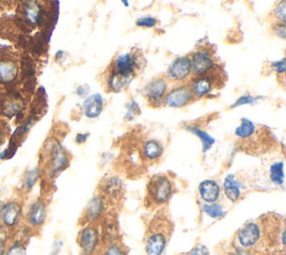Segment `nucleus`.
Returning <instances> with one entry per match:
<instances>
[{
  "instance_id": "obj_36",
  "label": "nucleus",
  "mask_w": 286,
  "mask_h": 255,
  "mask_svg": "<svg viewBox=\"0 0 286 255\" xmlns=\"http://www.w3.org/2000/svg\"><path fill=\"white\" fill-rule=\"evenodd\" d=\"M6 255H26L25 247L22 244H15V245L10 247Z\"/></svg>"
},
{
  "instance_id": "obj_35",
  "label": "nucleus",
  "mask_w": 286,
  "mask_h": 255,
  "mask_svg": "<svg viewBox=\"0 0 286 255\" xmlns=\"http://www.w3.org/2000/svg\"><path fill=\"white\" fill-rule=\"evenodd\" d=\"M37 178H38V169H34V170H31V172H29V173H28L27 176H26V179H25V184H26V186H27L28 188L33 187L34 184L36 183Z\"/></svg>"
},
{
  "instance_id": "obj_28",
  "label": "nucleus",
  "mask_w": 286,
  "mask_h": 255,
  "mask_svg": "<svg viewBox=\"0 0 286 255\" xmlns=\"http://www.w3.org/2000/svg\"><path fill=\"white\" fill-rule=\"evenodd\" d=\"M259 99H261V97H254V95H252L250 93L244 94V95H242V97H240L236 100V102L232 104L230 108L236 109V108H240V106H243V105L256 104L259 101Z\"/></svg>"
},
{
  "instance_id": "obj_40",
  "label": "nucleus",
  "mask_w": 286,
  "mask_h": 255,
  "mask_svg": "<svg viewBox=\"0 0 286 255\" xmlns=\"http://www.w3.org/2000/svg\"><path fill=\"white\" fill-rule=\"evenodd\" d=\"M234 255H251V253L248 252V251H246V249L243 247V248H237Z\"/></svg>"
},
{
  "instance_id": "obj_25",
  "label": "nucleus",
  "mask_w": 286,
  "mask_h": 255,
  "mask_svg": "<svg viewBox=\"0 0 286 255\" xmlns=\"http://www.w3.org/2000/svg\"><path fill=\"white\" fill-rule=\"evenodd\" d=\"M269 177L275 185L282 186L284 183V162L277 161L269 168Z\"/></svg>"
},
{
  "instance_id": "obj_10",
  "label": "nucleus",
  "mask_w": 286,
  "mask_h": 255,
  "mask_svg": "<svg viewBox=\"0 0 286 255\" xmlns=\"http://www.w3.org/2000/svg\"><path fill=\"white\" fill-rule=\"evenodd\" d=\"M238 241L244 248L254 247L261 242L262 231L257 223H247L242 230L238 232Z\"/></svg>"
},
{
  "instance_id": "obj_16",
  "label": "nucleus",
  "mask_w": 286,
  "mask_h": 255,
  "mask_svg": "<svg viewBox=\"0 0 286 255\" xmlns=\"http://www.w3.org/2000/svg\"><path fill=\"white\" fill-rule=\"evenodd\" d=\"M142 153L147 160H157L160 158L163 153V146L161 145L160 141L151 139L145 142L142 148Z\"/></svg>"
},
{
  "instance_id": "obj_27",
  "label": "nucleus",
  "mask_w": 286,
  "mask_h": 255,
  "mask_svg": "<svg viewBox=\"0 0 286 255\" xmlns=\"http://www.w3.org/2000/svg\"><path fill=\"white\" fill-rule=\"evenodd\" d=\"M25 14H26V18L28 19L29 23L31 24L38 23L39 17H40V10L36 4L30 3L25 10Z\"/></svg>"
},
{
  "instance_id": "obj_30",
  "label": "nucleus",
  "mask_w": 286,
  "mask_h": 255,
  "mask_svg": "<svg viewBox=\"0 0 286 255\" xmlns=\"http://www.w3.org/2000/svg\"><path fill=\"white\" fill-rule=\"evenodd\" d=\"M158 25V20L152 16H142L135 20V26L140 28H155Z\"/></svg>"
},
{
  "instance_id": "obj_32",
  "label": "nucleus",
  "mask_w": 286,
  "mask_h": 255,
  "mask_svg": "<svg viewBox=\"0 0 286 255\" xmlns=\"http://www.w3.org/2000/svg\"><path fill=\"white\" fill-rule=\"evenodd\" d=\"M286 60L283 57L280 58V60L277 61H273L269 63V67H271V70L276 73L277 75H284L285 72H286V64H285Z\"/></svg>"
},
{
  "instance_id": "obj_21",
  "label": "nucleus",
  "mask_w": 286,
  "mask_h": 255,
  "mask_svg": "<svg viewBox=\"0 0 286 255\" xmlns=\"http://www.w3.org/2000/svg\"><path fill=\"white\" fill-rule=\"evenodd\" d=\"M20 208L19 206L16 203H9L4 207V209L2 210L3 214V221L6 225L12 226L14 225L16 222L18 220Z\"/></svg>"
},
{
  "instance_id": "obj_9",
  "label": "nucleus",
  "mask_w": 286,
  "mask_h": 255,
  "mask_svg": "<svg viewBox=\"0 0 286 255\" xmlns=\"http://www.w3.org/2000/svg\"><path fill=\"white\" fill-rule=\"evenodd\" d=\"M102 195L100 198L102 201H110V203H118L120 198L123 196V187H122L121 180L115 176L105 177L100 185Z\"/></svg>"
},
{
  "instance_id": "obj_31",
  "label": "nucleus",
  "mask_w": 286,
  "mask_h": 255,
  "mask_svg": "<svg viewBox=\"0 0 286 255\" xmlns=\"http://www.w3.org/2000/svg\"><path fill=\"white\" fill-rule=\"evenodd\" d=\"M203 209L205 212H207L210 217H213V219H218V217L224 216V210H222V207L216 203H213L210 205H204Z\"/></svg>"
},
{
  "instance_id": "obj_11",
  "label": "nucleus",
  "mask_w": 286,
  "mask_h": 255,
  "mask_svg": "<svg viewBox=\"0 0 286 255\" xmlns=\"http://www.w3.org/2000/svg\"><path fill=\"white\" fill-rule=\"evenodd\" d=\"M99 243V231L98 228L89 225L79 232L78 244L82 249L83 255H92L94 249L97 248Z\"/></svg>"
},
{
  "instance_id": "obj_29",
  "label": "nucleus",
  "mask_w": 286,
  "mask_h": 255,
  "mask_svg": "<svg viewBox=\"0 0 286 255\" xmlns=\"http://www.w3.org/2000/svg\"><path fill=\"white\" fill-rule=\"evenodd\" d=\"M141 113V109L139 104L136 103V101L131 100L130 102L126 103V113H125V120L132 121L134 120L137 115Z\"/></svg>"
},
{
  "instance_id": "obj_8",
  "label": "nucleus",
  "mask_w": 286,
  "mask_h": 255,
  "mask_svg": "<svg viewBox=\"0 0 286 255\" xmlns=\"http://www.w3.org/2000/svg\"><path fill=\"white\" fill-rule=\"evenodd\" d=\"M192 75V58L189 55L178 56L169 64L166 78L171 82H184Z\"/></svg>"
},
{
  "instance_id": "obj_41",
  "label": "nucleus",
  "mask_w": 286,
  "mask_h": 255,
  "mask_svg": "<svg viewBox=\"0 0 286 255\" xmlns=\"http://www.w3.org/2000/svg\"><path fill=\"white\" fill-rule=\"evenodd\" d=\"M121 3L124 7H126V8L130 7V0H121Z\"/></svg>"
},
{
  "instance_id": "obj_5",
  "label": "nucleus",
  "mask_w": 286,
  "mask_h": 255,
  "mask_svg": "<svg viewBox=\"0 0 286 255\" xmlns=\"http://www.w3.org/2000/svg\"><path fill=\"white\" fill-rule=\"evenodd\" d=\"M221 78L222 77L219 76L216 71L201 76H195L189 85L195 99H203L205 97H208L214 90L220 88L222 84L219 83V79Z\"/></svg>"
},
{
  "instance_id": "obj_2",
  "label": "nucleus",
  "mask_w": 286,
  "mask_h": 255,
  "mask_svg": "<svg viewBox=\"0 0 286 255\" xmlns=\"http://www.w3.org/2000/svg\"><path fill=\"white\" fill-rule=\"evenodd\" d=\"M147 66V60L141 50L132 49L130 52L121 53L115 56L110 64L109 70H112L122 75L134 78L139 72H142Z\"/></svg>"
},
{
  "instance_id": "obj_1",
  "label": "nucleus",
  "mask_w": 286,
  "mask_h": 255,
  "mask_svg": "<svg viewBox=\"0 0 286 255\" xmlns=\"http://www.w3.org/2000/svg\"><path fill=\"white\" fill-rule=\"evenodd\" d=\"M172 222L167 215L160 212L152 220L147 233L146 252L148 255H161L172 233Z\"/></svg>"
},
{
  "instance_id": "obj_43",
  "label": "nucleus",
  "mask_w": 286,
  "mask_h": 255,
  "mask_svg": "<svg viewBox=\"0 0 286 255\" xmlns=\"http://www.w3.org/2000/svg\"><path fill=\"white\" fill-rule=\"evenodd\" d=\"M0 214H2V201H0Z\"/></svg>"
},
{
  "instance_id": "obj_24",
  "label": "nucleus",
  "mask_w": 286,
  "mask_h": 255,
  "mask_svg": "<svg viewBox=\"0 0 286 255\" xmlns=\"http://www.w3.org/2000/svg\"><path fill=\"white\" fill-rule=\"evenodd\" d=\"M45 217H46V208H45V205L43 203H36L33 208H31L30 211V215H29V222L31 224L37 226V225H40L41 223L45 221Z\"/></svg>"
},
{
  "instance_id": "obj_22",
  "label": "nucleus",
  "mask_w": 286,
  "mask_h": 255,
  "mask_svg": "<svg viewBox=\"0 0 286 255\" xmlns=\"http://www.w3.org/2000/svg\"><path fill=\"white\" fill-rule=\"evenodd\" d=\"M17 66L13 62H0V82H12L17 75Z\"/></svg>"
},
{
  "instance_id": "obj_23",
  "label": "nucleus",
  "mask_w": 286,
  "mask_h": 255,
  "mask_svg": "<svg viewBox=\"0 0 286 255\" xmlns=\"http://www.w3.org/2000/svg\"><path fill=\"white\" fill-rule=\"evenodd\" d=\"M118 236V227H116V223L113 222L111 219L107 220L103 225V238L105 243L113 244L116 242V237Z\"/></svg>"
},
{
  "instance_id": "obj_12",
  "label": "nucleus",
  "mask_w": 286,
  "mask_h": 255,
  "mask_svg": "<svg viewBox=\"0 0 286 255\" xmlns=\"http://www.w3.org/2000/svg\"><path fill=\"white\" fill-rule=\"evenodd\" d=\"M68 164V156L65 149L63 148L60 143H55L52 148L51 153V176H55L57 173L67 167Z\"/></svg>"
},
{
  "instance_id": "obj_13",
  "label": "nucleus",
  "mask_w": 286,
  "mask_h": 255,
  "mask_svg": "<svg viewBox=\"0 0 286 255\" xmlns=\"http://www.w3.org/2000/svg\"><path fill=\"white\" fill-rule=\"evenodd\" d=\"M132 79H133L132 77L122 75V74H119L108 68V75L107 78H105L107 90L109 92L120 93L129 88Z\"/></svg>"
},
{
  "instance_id": "obj_6",
  "label": "nucleus",
  "mask_w": 286,
  "mask_h": 255,
  "mask_svg": "<svg viewBox=\"0 0 286 255\" xmlns=\"http://www.w3.org/2000/svg\"><path fill=\"white\" fill-rule=\"evenodd\" d=\"M168 92V79L165 76L151 78L142 89V94L152 106H159Z\"/></svg>"
},
{
  "instance_id": "obj_4",
  "label": "nucleus",
  "mask_w": 286,
  "mask_h": 255,
  "mask_svg": "<svg viewBox=\"0 0 286 255\" xmlns=\"http://www.w3.org/2000/svg\"><path fill=\"white\" fill-rule=\"evenodd\" d=\"M192 74L194 76H201L216 70L217 64L214 53L208 47H200L195 51L192 56Z\"/></svg>"
},
{
  "instance_id": "obj_3",
  "label": "nucleus",
  "mask_w": 286,
  "mask_h": 255,
  "mask_svg": "<svg viewBox=\"0 0 286 255\" xmlns=\"http://www.w3.org/2000/svg\"><path fill=\"white\" fill-rule=\"evenodd\" d=\"M173 191L171 180L165 175H157L148 185V196L155 204H165L170 199Z\"/></svg>"
},
{
  "instance_id": "obj_20",
  "label": "nucleus",
  "mask_w": 286,
  "mask_h": 255,
  "mask_svg": "<svg viewBox=\"0 0 286 255\" xmlns=\"http://www.w3.org/2000/svg\"><path fill=\"white\" fill-rule=\"evenodd\" d=\"M103 207H104V203L102 201V199L100 198V196H98V197H94L91 201H89V204L85 210V217H86L87 222L98 220L100 215L102 214Z\"/></svg>"
},
{
  "instance_id": "obj_15",
  "label": "nucleus",
  "mask_w": 286,
  "mask_h": 255,
  "mask_svg": "<svg viewBox=\"0 0 286 255\" xmlns=\"http://www.w3.org/2000/svg\"><path fill=\"white\" fill-rule=\"evenodd\" d=\"M199 193L201 198H203L206 203H216L220 195L219 185L214 182V180H205V182L201 183L199 186Z\"/></svg>"
},
{
  "instance_id": "obj_38",
  "label": "nucleus",
  "mask_w": 286,
  "mask_h": 255,
  "mask_svg": "<svg viewBox=\"0 0 286 255\" xmlns=\"http://www.w3.org/2000/svg\"><path fill=\"white\" fill-rule=\"evenodd\" d=\"M189 255H209V252H208V248L206 246L198 245L193 249L192 253H190Z\"/></svg>"
},
{
  "instance_id": "obj_34",
  "label": "nucleus",
  "mask_w": 286,
  "mask_h": 255,
  "mask_svg": "<svg viewBox=\"0 0 286 255\" xmlns=\"http://www.w3.org/2000/svg\"><path fill=\"white\" fill-rule=\"evenodd\" d=\"M101 255H125V252L120 245H118L116 243H113L108 245Z\"/></svg>"
},
{
  "instance_id": "obj_17",
  "label": "nucleus",
  "mask_w": 286,
  "mask_h": 255,
  "mask_svg": "<svg viewBox=\"0 0 286 255\" xmlns=\"http://www.w3.org/2000/svg\"><path fill=\"white\" fill-rule=\"evenodd\" d=\"M186 130L189 131L190 134H193L195 135L196 137H198L199 138V140L201 141V145H203V152L206 153V152H208L211 147H213L215 143H216V140H215V138L214 137H211L208 132H206L204 130H201L199 126H196V125H187L186 126Z\"/></svg>"
},
{
  "instance_id": "obj_18",
  "label": "nucleus",
  "mask_w": 286,
  "mask_h": 255,
  "mask_svg": "<svg viewBox=\"0 0 286 255\" xmlns=\"http://www.w3.org/2000/svg\"><path fill=\"white\" fill-rule=\"evenodd\" d=\"M256 132V125L253 121L250 119L243 118L241 120V124L236 128L235 130V136L238 139H250L251 137L254 136V134Z\"/></svg>"
},
{
  "instance_id": "obj_33",
  "label": "nucleus",
  "mask_w": 286,
  "mask_h": 255,
  "mask_svg": "<svg viewBox=\"0 0 286 255\" xmlns=\"http://www.w3.org/2000/svg\"><path fill=\"white\" fill-rule=\"evenodd\" d=\"M272 33L277 38L285 40L286 39V24L284 23H275L272 25Z\"/></svg>"
},
{
  "instance_id": "obj_26",
  "label": "nucleus",
  "mask_w": 286,
  "mask_h": 255,
  "mask_svg": "<svg viewBox=\"0 0 286 255\" xmlns=\"http://www.w3.org/2000/svg\"><path fill=\"white\" fill-rule=\"evenodd\" d=\"M272 16L277 23L286 24V0H279L272 10Z\"/></svg>"
},
{
  "instance_id": "obj_37",
  "label": "nucleus",
  "mask_w": 286,
  "mask_h": 255,
  "mask_svg": "<svg viewBox=\"0 0 286 255\" xmlns=\"http://www.w3.org/2000/svg\"><path fill=\"white\" fill-rule=\"evenodd\" d=\"M75 93L79 98H87L89 93V88L87 85H79V87L76 88Z\"/></svg>"
},
{
  "instance_id": "obj_39",
  "label": "nucleus",
  "mask_w": 286,
  "mask_h": 255,
  "mask_svg": "<svg viewBox=\"0 0 286 255\" xmlns=\"http://www.w3.org/2000/svg\"><path fill=\"white\" fill-rule=\"evenodd\" d=\"M88 137H89V134H77L76 135V138H75V141L77 145H83V143H85L88 139Z\"/></svg>"
},
{
  "instance_id": "obj_19",
  "label": "nucleus",
  "mask_w": 286,
  "mask_h": 255,
  "mask_svg": "<svg viewBox=\"0 0 286 255\" xmlns=\"http://www.w3.org/2000/svg\"><path fill=\"white\" fill-rule=\"evenodd\" d=\"M224 189H225V194L229 200L236 201L238 198H240L241 196L240 184L235 180L234 175H229V176L226 177L224 183Z\"/></svg>"
},
{
  "instance_id": "obj_7",
  "label": "nucleus",
  "mask_w": 286,
  "mask_h": 255,
  "mask_svg": "<svg viewBox=\"0 0 286 255\" xmlns=\"http://www.w3.org/2000/svg\"><path fill=\"white\" fill-rule=\"evenodd\" d=\"M195 100L196 99L189 85L179 84L167 92L162 103L166 106H169V108L181 109L193 103Z\"/></svg>"
},
{
  "instance_id": "obj_14",
  "label": "nucleus",
  "mask_w": 286,
  "mask_h": 255,
  "mask_svg": "<svg viewBox=\"0 0 286 255\" xmlns=\"http://www.w3.org/2000/svg\"><path fill=\"white\" fill-rule=\"evenodd\" d=\"M104 108V100L102 95L95 93L88 95L83 103V112L88 119H97L102 113Z\"/></svg>"
},
{
  "instance_id": "obj_42",
  "label": "nucleus",
  "mask_w": 286,
  "mask_h": 255,
  "mask_svg": "<svg viewBox=\"0 0 286 255\" xmlns=\"http://www.w3.org/2000/svg\"><path fill=\"white\" fill-rule=\"evenodd\" d=\"M2 138H3V134H2V130H0V141H2Z\"/></svg>"
}]
</instances>
